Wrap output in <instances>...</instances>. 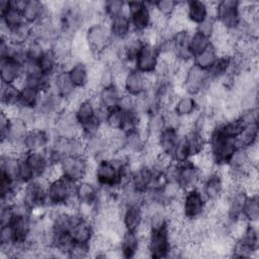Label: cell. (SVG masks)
<instances>
[{"instance_id": "cell-1", "label": "cell", "mask_w": 259, "mask_h": 259, "mask_svg": "<svg viewBox=\"0 0 259 259\" xmlns=\"http://www.w3.org/2000/svg\"><path fill=\"white\" fill-rule=\"evenodd\" d=\"M235 140L227 138L215 125L206 137V150L215 167L227 165L233 153L237 150Z\"/></svg>"}, {"instance_id": "cell-2", "label": "cell", "mask_w": 259, "mask_h": 259, "mask_svg": "<svg viewBox=\"0 0 259 259\" xmlns=\"http://www.w3.org/2000/svg\"><path fill=\"white\" fill-rule=\"evenodd\" d=\"M213 17L219 26L226 31H233L242 20L241 2L237 0H223L215 2Z\"/></svg>"}, {"instance_id": "cell-3", "label": "cell", "mask_w": 259, "mask_h": 259, "mask_svg": "<svg viewBox=\"0 0 259 259\" xmlns=\"http://www.w3.org/2000/svg\"><path fill=\"white\" fill-rule=\"evenodd\" d=\"M93 163L85 156L67 157L60 163L62 177L75 184L84 179H89V176L92 177Z\"/></svg>"}, {"instance_id": "cell-4", "label": "cell", "mask_w": 259, "mask_h": 259, "mask_svg": "<svg viewBox=\"0 0 259 259\" xmlns=\"http://www.w3.org/2000/svg\"><path fill=\"white\" fill-rule=\"evenodd\" d=\"M156 81L155 74L145 75L134 68H130L120 79L118 87L122 92L132 97L145 93Z\"/></svg>"}, {"instance_id": "cell-5", "label": "cell", "mask_w": 259, "mask_h": 259, "mask_svg": "<svg viewBox=\"0 0 259 259\" xmlns=\"http://www.w3.org/2000/svg\"><path fill=\"white\" fill-rule=\"evenodd\" d=\"M51 133L53 139H74L81 137V127L72 108L66 106L55 116Z\"/></svg>"}, {"instance_id": "cell-6", "label": "cell", "mask_w": 259, "mask_h": 259, "mask_svg": "<svg viewBox=\"0 0 259 259\" xmlns=\"http://www.w3.org/2000/svg\"><path fill=\"white\" fill-rule=\"evenodd\" d=\"M208 202L221 201L225 196L226 185L222 168L214 167L202 175L198 186Z\"/></svg>"}, {"instance_id": "cell-7", "label": "cell", "mask_w": 259, "mask_h": 259, "mask_svg": "<svg viewBox=\"0 0 259 259\" xmlns=\"http://www.w3.org/2000/svg\"><path fill=\"white\" fill-rule=\"evenodd\" d=\"M207 200L198 187L184 191L180 204L181 213L185 221L190 222L205 215Z\"/></svg>"}, {"instance_id": "cell-8", "label": "cell", "mask_w": 259, "mask_h": 259, "mask_svg": "<svg viewBox=\"0 0 259 259\" xmlns=\"http://www.w3.org/2000/svg\"><path fill=\"white\" fill-rule=\"evenodd\" d=\"M75 183L64 177L48 182V206H68L75 199Z\"/></svg>"}, {"instance_id": "cell-9", "label": "cell", "mask_w": 259, "mask_h": 259, "mask_svg": "<svg viewBox=\"0 0 259 259\" xmlns=\"http://www.w3.org/2000/svg\"><path fill=\"white\" fill-rule=\"evenodd\" d=\"M84 36L87 46L95 59L112 39L107 21H97L87 25L84 29Z\"/></svg>"}, {"instance_id": "cell-10", "label": "cell", "mask_w": 259, "mask_h": 259, "mask_svg": "<svg viewBox=\"0 0 259 259\" xmlns=\"http://www.w3.org/2000/svg\"><path fill=\"white\" fill-rule=\"evenodd\" d=\"M146 246L150 258H169L173 245L168 227L150 230L146 237Z\"/></svg>"}, {"instance_id": "cell-11", "label": "cell", "mask_w": 259, "mask_h": 259, "mask_svg": "<svg viewBox=\"0 0 259 259\" xmlns=\"http://www.w3.org/2000/svg\"><path fill=\"white\" fill-rule=\"evenodd\" d=\"M126 13L130 17L133 31L143 33L152 27L151 2L131 1L126 2Z\"/></svg>"}, {"instance_id": "cell-12", "label": "cell", "mask_w": 259, "mask_h": 259, "mask_svg": "<svg viewBox=\"0 0 259 259\" xmlns=\"http://www.w3.org/2000/svg\"><path fill=\"white\" fill-rule=\"evenodd\" d=\"M210 82L207 72L190 63L185 70L180 90L183 93L198 96L205 92Z\"/></svg>"}, {"instance_id": "cell-13", "label": "cell", "mask_w": 259, "mask_h": 259, "mask_svg": "<svg viewBox=\"0 0 259 259\" xmlns=\"http://www.w3.org/2000/svg\"><path fill=\"white\" fill-rule=\"evenodd\" d=\"M48 182L41 178H35L31 182L23 185L20 198L23 199L33 210L48 207Z\"/></svg>"}, {"instance_id": "cell-14", "label": "cell", "mask_w": 259, "mask_h": 259, "mask_svg": "<svg viewBox=\"0 0 259 259\" xmlns=\"http://www.w3.org/2000/svg\"><path fill=\"white\" fill-rule=\"evenodd\" d=\"M160 61V55L155 44L143 42L134 63L133 68L145 75H153L156 73Z\"/></svg>"}, {"instance_id": "cell-15", "label": "cell", "mask_w": 259, "mask_h": 259, "mask_svg": "<svg viewBox=\"0 0 259 259\" xmlns=\"http://www.w3.org/2000/svg\"><path fill=\"white\" fill-rule=\"evenodd\" d=\"M146 245V237L137 232L124 231L117 243V250L120 257L136 258L140 250Z\"/></svg>"}, {"instance_id": "cell-16", "label": "cell", "mask_w": 259, "mask_h": 259, "mask_svg": "<svg viewBox=\"0 0 259 259\" xmlns=\"http://www.w3.org/2000/svg\"><path fill=\"white\" fill-rule=\"evenodd\" d=\"M99 195L100 188L92 179H84L75 184L74 197L78 204L97 205L99 207Z\"/></svg>"}, {"instance_id": "cell-17", "label": "cell", "mask_w": 259, "mask_h": 259, "mask_svg": "<svg viewBox=\"0 0 259 259\" xmlns=\"http://www.w3.org/2000/svg\"><path fill=\"white\" fill-rule=\"evenodd\" d=\"M201 179L202 171L192 160H188L184 163L179 164L177 183L184 191L198 187Z\"/></svg>"}, {"instance_id": "cell-18", "label": "cell", "mask_w": 259, "mask_h": 259, "mask_svg": "<svg viewBox=\"0 0 259 259\" xmlns=\"http://www.w3.org/2000/svg\"><path fill=\"white\" fill-rule=\"evenodd\" d=\"M95 234L96 230L93 223L78 215L71 230L70 239L74 245L90 246Z\"/></svg>"}, {"instance_id": "cell-19", "label": "cell", "mask_w": 259, "mask_h": 259, "mask_svg": "<svg viewBox=\"0 0 259 259\" xmlns=\"http://www.w3.org/2000/svg\"><path fill=\"white\" fill-rule=\"evenodd\" d=\"M125 231L139 233L145 225V214L143 204L123 206L120 215Z\"/></svg>"}, {"instance_id": "cell-20", "label": "cell", "mask_w": 259, "mask_h": 259, "mask_svg": "<svg viewBox=\"0 0 259 259\" xmlns=\"http://www.w3.org/2000/svg\"><path fill=\"white\" fill-rule=\"evenodd\" d=\"M66 72L78 89H88L90 84V69L87 62L81 60H74L69 67L66 69Z\"/></svg>"}, {"instance_id": "cell-21", "label": "cell", "mask_w": 259, "mask_h": 259, "mask_svg": "<svg viewBox=\"0 0 259 259\" xmlns=\"http://www.w3.org/2000/svg\"><path fill=\"white\" fill-rule=\"evenodd\" d=\"M54 14L48 3L39 0H26L22 9L24 21L28 24L35 25L47 16Z\"/></svg>"}, {"instance_id": "cell-22", "label": "cell", "mask_w": 259, "mask_h": 259, "mask_svg": "<svg viewBox=\"0 0 259 259\" xmlns=\"http://www.w3.org/2000/svg\"><path fill=\"white\" fill-rule=\"evenodd\" d=\"M98 104L94 96V92L91 93L90 96L83 99L74 107V112L76 119L80 126H83L95 119L98 118L97 116V109ZM103 123V122H102Z\"/></svg>"}, {"instance_id": "cell-23", "label": "cell", "mask_w": 259, "mask_h": 259, "mask_svg": "<svg viewBox=\"0 0 259 259\" xmlns=\"http://www.w3.org/2000/svg\"><path fill=\"white\" fill-rule=\"evenodd\" d=\"M53 141L51 131L30 128L23 142V149L27 151H44L49 148Z\"/></svg>"}, {"instance_id": "cell-24", "label": "cell", "mask_w": 259, "mask_h": 259, "mask_svg": "<svg viewBox=\"0 0 259 259\" xmlns=\"http://www.w3.org/2000/svg\"><path fill=\"white\" fill-rule=\"evenodd\" d=\"M171 108L179 117L185 119L191 118L199 110V104L196 96L181 92L174 100Z\"/></svg>"}, {"instance_id": "cell-25", "label": "cell", "mask_w": 259, "mask_h": 259, "mask_svg": "<svg viewBox=\"0 0 259 259\" xmlns=\"http://www.w3.org/2000/svg\"><path fill=\"white\" fill-rule=\"evenodd\" d=\"M123 92L117 85L100 88L94 92V96L98 106L105 110H110L118 107Z\"/></svg>"}, {"instance_id": "cell-26", "label": "cell", "mask_w": 259, "mask_h": 259, "mask_svg": "<svg viewBox=\"0 0 259 259\" xmlns=\"http://www.w3.org/2000/svg\"><path fill=\"white\" fill-rule=\"evenodd\" d=\"M124 153L130 157L143 156L147 144V137L141 128H133L124 132Z\"/></svg>"}, {"instance_id": "cell-27", "label": "cell", "mask_w": 259, "mask_h": 259, "mask_svg": "<svg viewBox=\"0 0 259 259\" xmlns=\"http://www.w3.org/2000/svg\"><path fill=\"white\" fill-rule=\"evenodd\" d=\"M84 140H85V157H87L90 161L96 162L101 158L108 157L106 138L103 133V130L100 134H97L95 136L89 137Z\"/></svg>"}, {"instance_id": "cell-28", "label": "cell", "mask_w": 259, "mask_h": 259, "mask_svg": "<svg viewBox=\"0 0 259 259\" xmlns=\"http://www.w3.org/2000/svg\"><path fill=\"white\" fill-rule=\"evenodd\" d=\"M51 88L66 102V104L73 98L78 90L64 70L60 71L52 78Z\"/></svg>"}, {"instance_id": "cell-29", "label": "cell", "mask_w": 259, "mask_h": 259, "mask_svg": "<svg viewBox=\"0 0 259 259\" xmlns=\"http://www.w3.org/2000/svg\"><path fill=\"white\" fill-rule=\"evenodd\" d=\"M24 68L22 65L9 60L0 59V80L1 84H16L23 77Z\"/></svg>"}, {"instance_id": "cell-30", "label": "cell", "mask_w": 259, "mask_h": 259, "mask_svg": "<svg viewBox=\"0 0 259 259\" xmlns=\"http://www.w3.org/2000/svg\"><path fill=\"white\" fill-rule=\"evenodd\" d=\"M185 13L187 22L194 27L195 25L206 19L208 16H210L208 2L199 0L186 1Z\"/></svg>"}, {"instance_id": "cell-31", "label": "cell", "mask_w": 259, "mask_h": 259, "mask_svg": "<svg viewBox=\"0 0 259 259\" xmlns=\"http://www.w3.org/2000/svg\"><path fill=\"white\" fill-rule=\"evenodd\" d=\"M22 157L25 160V162L28 164V166L32 169V171L34 172L37 178L42 177V175L46 173V171L52 164L50 162V159L46 150L27 151V152H24Z\"/></svg>"}, {"instance_id": "cell-32", "label": "cell", "mask_w": 259, "mask_h": 259, "mask_svg": "<svg viewBox=\"0 0 259 259\" xmlns=\"http://www.w3.org/2000/svg\"><path fill=\"white\" fill-rule=\"evenodd\" d=\"M182 133L179 130L164 127L156 137L155 141L161 153L167 154L170 156L179 140L181 139Z\"/></svg>"}, {"instance_id": "cell-33", "label": "cell", "mask_w": 259, "mask_h": 259, "mask_svg": "<svg viewBox=\"0 0 259 259\" xmlns=\"http://www.w3.org/2000/svg\"><path fill=\"white\" fill-rule=\"evenodd\" d=\"M107 22L111 37L113 39L123 40L133 32L132 24L127 13H123L116 17H113Z\"/></svg>"}, {"instance_id": "cell-34", "label": "cell", "mask_w": 259, "mask_h": 259, "mask_svg": "<svg viewBox=\"0 0 259 259\" xmlns=\"http://www.w3.org/2000/svg\"><path fill=\"white\" fill-rule=\"evenodd\" d=\"M9 42L18 45V46H26L34 36L33 25L23 22L13 28L7 30L6 34H4Z\"/></svg>"}, {"instance_id": "cell-35", "label": "cell", "mask_w": 259, "mask_h": 259, "mask_svg": "<svg viewBox=\"0 0 259 259\" xmlns=\"http://www.w3.org/2000/svg\"><path fill=\"white\" fill-rule=\"evenodd\" d=\"M258 123H252L244 125L242 132L235 139V143L238 149L247 150L258 144Z\"/></svg>"}, {"instance_id": "cell-36", "label": "cell", "mask_w": 259, "mask_h": 259, "mask_svg": "<svg viewBox=\"0 0 259 259\" xmlns=\"http://www.w3.org/2000/svg\"><path fill=\"white\" fill-rule=\"evenodd\" d=\"M38 68L40 72L50 78H53L57 73L62 71V66L60 60L56 57V55L51 51L48 50L44 56L37 62Z\"/></svg>"}, {"instance_id": "cell-37", "label": "cell", "mask_w": 259, "mask_h": 259, "mask_svg": "<svg viewBox=\"0 0 259 259\" xmlns=\"http://www.w3.org/2000/svg\"><path fill=\"white\" fill-rule=\"evenodd\" d=\"M218 58H219V53L214 48V46L211 44L207 49H205L198 55L194 56L192 58L191 63L196 67H198L199 69L205 72H208L214 65Z\"/></svg>"}, {"instance_id": "cell-38", "label": "cell", "mask_w": 259, "mask_h": 259, "mask_svg": "<svg viewBox=\"0 0 259 259\" xmlns=\"http://www.w3.org/2000/svg\"><path fill=\"white\" fill-rule=\"evenodd\" d=\"M0 99L1 108H7L18 104L20 88L16 84H1Z\"/></svg>"}, {"instance_id": "cell-39", "label": "cell", "mask_w": 259, "mask_h": 259, "mask_svg": "<svg viewBox=\"0 0 259 259\" xmlns=\"http://www.w3.org/2000/svg\"><path fill=\"white\" fill-rule=\"evenodd\" d=\"M124 122H125L124 110H122L119 107H116V108L107 110L103 124L109 131L123 132Z\"/></svg>"}, {"instance_id": "cell-40", "label": "cell", "mask_w": 259, "mask_h": 259, "mask_svg": "<svg viewBox=\"0 0 259 259\" xmlns=\"http://www.w3.org/2000/svg\"><path fill=\"white\" fill-rule=\"evenodd\" d=\"M19 88H20V93H19V99H18L17 105L36 109L40 99L41 91L31 87H27V86H21Z\"/></svg>"}, {"instance_id": "cell-41", "label": "cell", "mask_w": 259, "mask_h": 259, "mask_svg": "<svg viewBox=\"0 0 259 259\" xmlns=\"http://www.w3.org/2000/svg\"><path fill=\"white\" fill-rule=\"evenodd\" d=\"M242 219L247 223L257 224L259 219V199L258 194H249L243 208Z\"/></svg>"}, {"instance_id": "cell-42", "label": "cell", "mask_w": 259, "mask_h": 259, "mask_svg": "<svg viewBox=\"0 0 259 259\" xmlns=\"http://www.w3.org/2000/svg\"><path fill=\"white\" fill-rule=\"evenodd\" d=\"M103 15L108 21L120 14L126 13V2L121 0H108L103 2Z\"/></svg>"}, {"instance_id": "cell-43", "label": "cell", "mask_w": 259, "mask_h": 259, "mask_svg": "<svg viewBox=\"0 0 259 259\" xmlns=\"http://www.w3.org/2000/svg\"><path fill=\"white\" fill-rule=\"evenodd\" d=\"M211 44H212L211 39L204 37L201 34L192 30L191 34H190V38H189V46H188L190 55L193 58L194 56L198 55L199 53H201L202 51L207 49Z\"/></svg>"}, {"instance_id": "cell-44", "label": "cell", "mask_w": 259, "mask_h": 259, "mask_svg": "<svg viewBox=\"0 0 259 259\" xmlns=\"http://www.w3.org/2000/svg\"><path fill=\"white\" fill-rule=\"evenodd\" d=\"M48 50H50V49L41 40H39L37 38H32L26 45L27 61L37 63Z\"/></svg>"}, {"instance_id": "cell-45", "label": "cell", "mask_w": 259, "mask_h": 259, "mask_svg": "<svg viewBox=\"0 0 259 259\" xmlns=\"http://www.w3.org/2000/svg\"><path fill=\"white\" fill-rule=\"evenodd\" d=\"M178 1L173 0H158L151 2L152 9L167 18L172 17V15L174 14L178 7Z\"/></svg>"}, {"instance_id": "cell-46", "label": "cell", "mask_w": 259, "mask_h": 259, "mask_svg": "<svg viewBox=\"0 0 259 259\" xmlns=\"http://www.w3.org/2000/svg\"><path fill=\"white\" fill-rule=\"evenodd\" d=\"M218 28L217 20L213 16H208L206 19H204L202 22L198 23L193 27V30L199 34H201L204 37H207L209 39H212V37L215 34Z\"/></svg>"}, {"instance_id": "cell-47", "label": "cell", "mask_w": 259, "mask_h": 259, "mask_svg": "<svg viewBox=\"0 0 259 259\" xmlns=\"http://www.w3.org/2000/svg\"><path fill=\"white\" fill-rule=\"evenodd\" d=\"M170 158L173 162L178 163V164H181V163H184V162L190 160L189 151H188L187 145L185 143V140L183 138V135L181 136V139L179 140L178 144L176 145V147L170 154Z\"/></svg>"}, {"instance_id": "cell-48", "label": "cell", "mask_w": 259, "mask_h": 259, "mask_svg": "<svg viewBox=\"0 0 259 259\" xmlns=\"http://www.w3.org/2000/svg\"><path fill=\"white\" fill-rule=\"evenodd\" d=\"M36 175L32 171V169L28 166V164L25 162L23 157L21 156L19 159V165H18V170H17V181L18 183L25 185L32 180H34Z\"/></svg>"}, {"instance_id": "cell-49", "label": "cell", "mask_w": 259, "mask_h": 259, "mask_svg": "<svg viewBox=\"0 0 259 259\" xmlns=\"http://www.w3.org/2000/svg\"><path fill=\"white\" fill-rule=\"evenodd\" d=\"M179 173V164L171 162L162 172L161 180L163 183H177Z\"/></svg>"}, {"instance_id": "cell-50", "label": "cell", "mask_w": 259, "mask_h": 259, "mask_svg": "<svg viewBox=\"0 0 259 259\" xmlns=\"http://www.w3.org/2000/svg\"><path fill=\"white\" fill-rule=\"evenodd\" d=\"M89 256H91L90 246H84V245L73 244L68 253L69 258H86Z\"/></svg>"}, {"instance_id": "cell-51", "label": "cell", "mask_w": 259, "mask_h": 259, "mask_svg": "<svg viewBox=\"0 0 259 259\" xmlns=\"http://www.w3.org/2000/svg\"><path fill=\"white\" fill-rule=\"evenodd\" d=\"M14 218L12 204L1 203L0 206V226L10 224Z\"/></svg>"}]
</instances>
